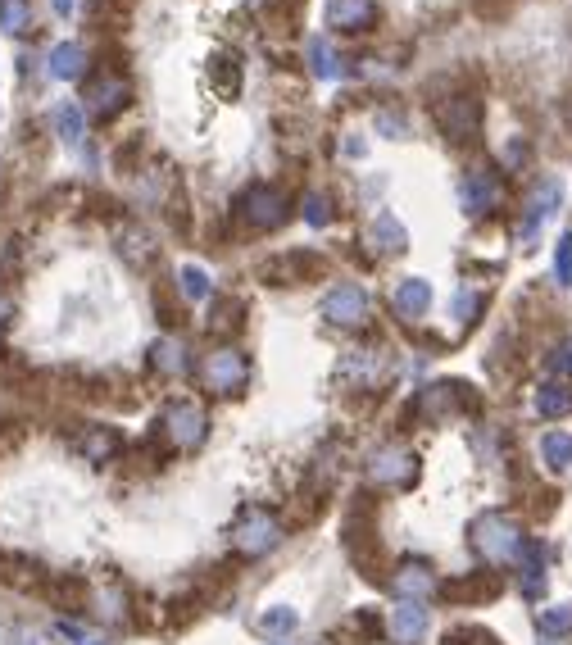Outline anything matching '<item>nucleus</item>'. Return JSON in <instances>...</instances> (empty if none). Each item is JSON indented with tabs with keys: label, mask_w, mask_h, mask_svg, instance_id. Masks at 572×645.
<instances>
[{
	"label": "nucleus",
	"mask_w": 572,
	"mask_h": 645,
	"mask_svg": "<svg viewBox=\"0 0 572 645\" xmlns=\"http://www.w3.org/2000/svg\"><path fill=\"white\" fill-rule=\"evenodd\" d=\"M523 546H527L523 527L513 523L504 509H486L473 523V550L486 564H513V559H523Z\"/></svg>",
	"instance_id": "f257e3e1"
},
{
	"label": "nucleus",
	"mask_w": 572,
	"mask_h": 645,
	"mask_svg": "<svg viewBox=\"0 0 572 645\" xmlns=\"http://www.w3.org/2000/svg\"><path fill=\"white\" fill-rule=\"evenodd\" d=\"M237 214L246 228L255 232H273L286 223V214H291V200H286L282 187H268V182H255L250 191H241L237 200Z\"/></svg>",
	"instance_id": "f03ea898"
},
{
	"label": "nucleus",
	"mask_w": 572,
	"mask_h": 645,
	"mask_svg": "<svg viewBox=\"0 0 572 645\" xmlns=\"http://www.w3.org/2000/svg\"><path fill=\"white\" fill-rule=\"evenodd\" d=\"M200 378H205V387L214 391V396H237L241 387L250 382V359L246 350H214V355H205V364H200Z\"/></svg>",
	"instance_id": "7ed1b4c3"
},
{
	"label": "nucleus",
	"mask_w": 572,
	"mask_h": 645,
	"mask_svg": "<svg viewBox=\"0 0 572 645\" xmlns=\"http://www.w3.org/2000/svg\"><path fill=\"white\" fill-rule=\"evenodd\" d=\"M436 128L445 132V141H473L482 128V100L473 91H454L436 105Z\"/></svg>",
	"instance_id": "20e7f679"
},
{
	"label": "nucleus",
	"mask_w": 572,
	"mask_h": 645,
	"mask_svg": "<svg viewBox=\"0 0 572 645\" xmlns=\"http://www.w3.org/2000/svg\"><path fill=\"white\" fill-rule=\"evenodd\" d=\"M159 432L168 437V446L173 450H196L200 441H205V432H209V418H205V409H200L196 400H173L168 414H164V423H159Z\"/></svg>",
	"instance_id": "39448f33"
},
{
	"label": "nucleus",
	"mask_w": 572,
	"mask_h": 645,
	"mask_svg": "<svg viewBox=\"0 0 572 645\" xmlns=\"http://www.w3.org/2000/svg\"><path fill=\"white\" fill-rule=\"evenodd\" d=\"M232 541H237V550L241 555H268V550L277 546V541H282V518L277 514H268V509H246V514H241V523L232 527Z\"/></svg>",
	"instance_id": "423d86ee"
},
{
	"label": "nucleus",
	"mask_w": 572,
	"mask_h": 645,
	"mask_svg": "<svg viewBox=\"0 0 572 645\" xmlns=\"http://www.w3.org/2000/svg\"><path fill=\"white\" fill-rule=\"evenodd\" d=\"M323 318L332 328H359L368 318V291L359 282H336L323 296Z\"/></svg>",
	"instance_id": "0eeeda50"
},
{
	"label": "nucleus",
	"mask_w": 572,
	"mask_h": 645,
	"mask_svg": "<svg viewBox=\"0 0 572 645\" xmlns=\"http://www.w3.org/2000/svg\"><path fill=\"white\" fill-rule=\"evenodd\" d=\"M368 477L377 487H414L418 482V459L409 455L405 446H382L373 459H368Z\"/></svg>",
	"instance_id": "6e6552de"
},
{
	"label": "nucleus",
	"mask_w": 572,
	"mask_h": 645,
	"mask_svg": "<svg viewBox=\"0 0 572 645\" xmlns=\"http://www.w3.org/2000/svg\"><path fill=\"white\" fill-rule=\"evenodd\" d=\"M82 100H87L91 119H114V114H119L123 105L132 100V87H128V78H123V73H105V78L91 82Z\"/></svg>",
	"instance_id": "1a4fd4ad"
},
{
	"label": "nucleus",
	"mask_w": 572,
	"mask_h": 645,
	"mask_svg": "<svg viewBox=\"0 0 572 645\" xmlns=\"http://www.w3.org/2000/svg\"><path fill=\"white\" fill-rule=\"evenodd\" d=\"M459 200H464V209L468 214H491V209H500V200H504V187H500V178H495L491 169H468L464 173V187H459Z\"/></svg>",
	"instance_id": "9d476101"
},
{
	"label": "nucleus",
	"mask_w": 572,
	"mask_h": 645,
	"mask_svg": "<svg viewBox=\"0 0 572 645\" xmlns=\"http://www.w3.org/2000/svg\"><path fill=\"white\" fill-rule=\"evenodd\" d=\"M341 378H359V387L377 391L391 378V359H386V350H350L341 359Z\"/></svg>",
	"instance_id": "9b49d317"
},
{
	"label": "nucleus",
	"mask_w": 572,
	"mask_h": 645,
	"mask_svg": "<svg viewBox=\"0 0 572 645\" xmlns=\"http://www.w3.org/2000/svg\"><path fill=\"white\" fill-rule=\"evenodd\" d=\"M427 627H432V614L423 609V600H400L391 609V636L395 645H423Z\"/></svg>",
	"instance_id": "f8f14e48"
},
{
	"label": "nucleus",
	"mask_w": 572,
	"mask_h": 645,
	"mask_svg": "<svg viewBox=\"0 0 572 645\" xmlns=\"http://www.w3.org/2000/svg\"><path fill=\"white\" fill-rule=\"evenodd\" d=\"M377 23V0H327V28L368 32Z\"/></svg>",
	"instance_id": "ddd939ff"
},
{
	"label": "nucleus",
	"mask_w": 572,
	"mask_h": 645,
	"mask_svg": "<svg viewBox=\"0 0 572 645\" xmlns=\"http://www.w3.org/2000/svg\"><path fill=\"white\" fill-rule=\"evenodd\" d=\"M563 205V182L559 178H545V182H536V191L527 196V219H523V241H532L536 237V228H541L545 219H550L554 209Z\"/></svg>",
	"instance_id": "4468645a"
},
{
	"label": "nucleus",
	"mask_w": 572,
	"mask_h": 645,
	"mask_svg": "<svg viewBox=\"0 0 572 645\" xmlns=\"http://www.w3.org/2000/svg\"><path fill=\"white\" fill-rule=\"evenodd\" d=\"M391 309L405 323H418V318L432 309V282H423V278H405V282H395V291H391Z\"/></svg>",
	"instance_id": "2eb2a0df"
},
{
	"label": "nucleus",
	"mask_w": 572,
	"mask_h": 645,
	"mask_svg": "<svg viewBox=\"0 0 572 645\" xmlns=\"http://www.w3.org/2000/svg\"><path fill=\"white\" fill-rule=\"evenodd\" d=\"M391 591H395V600H423L436 591V573L427 564H405V568H395Z\"/></svg>",
	"instance_id": "dca6fc26"
},
{
	"label": "nucleus",
	"mask_w": 572,
	"mask_h": 645,
	"mask_svg": "<svg viewBox=\"0 0 572 645\" xmlns=\"http://www.w3.org/2000/svg\"><path fill=\"white\" fill-rule=\"evenodd\" d=\"M46 69H50V78H60V82H78L82 73H87V50H82L78 41H60V46L50 50Z\"/></svg>",
	"instance_id": "f3484780"
},
{
	"label": "nucleus",
	"mask_w": 572,
	"mask_h": 645,
	"mask_svg": "<svg viewBox=\"0 0 572 645\" xmlns=\"http://www.w3.org/2000/svg\"><path fill=\"white\" fill-rule=\"evenodd\" d=\"M119 446H123L119 432H114V427H100V423L82 427V437H78V455L91 459V464H105V459L114 455Z\"/></svg>",
	"instance_id": "a211bd4d"
},
{
	"label": "nucleus",
	"mask_w": 572,
	"mask_h": 645,
	"mask_svg": "<svg viewBox=\"0 0 572 645\" xmlns=\"http://www.w3.org/2000/svg\"><path fill=\"white\" fill-rule=\"evenodd\" d=\"M241 318H246V300L241 296H214V309H209V332L232 337V332H241Z\"/></svg>",
	"instance_id": "6ab92c4d"
},
{
	"label": "nucleus",
	"mask_w": 572,
	"mask_h": 645,
	"mask_svg": "<svg viewBox=\"0 0 572 645\" xmlns=\"http://www.w3.org/2000/svg\"><path fill=\"white\" fill-rule=\"evenodd\" d=\"M373 246L382 250V255H405V250H409L405 223L395 219V214H377V223H373Z\"/></svg>",
	"instance_id": "aec40b11"
},
{
	"label": "nucleus",
	"mask_w": 572,
	"mask_h": 645,
	"mask_svg": "<svg viewBox=\"0 0 572 645\" xmlns=\"http://www.w3.org/2000/svg\"><path fill=\"white\" fill-rule=\"evenodd\" d=\"M500 577H495V573H473V577H464V582H450V586H445V596H450V600H495V596H500Z\"/></svg>",
	"instance_id": "412c9836"
},
{
	"label": "nucleus",
	"mask_w": 572,
	"mask_h": 645,
	"mask_svg": "<svg viewBox=\"0 0 572 645\" xmlns=\"http://www.w3.org/2000/svg\"><path fill=\"white\" fill-rule=\"evenodd\" d=\"M545 591V550L541 541H527L523 546V596L536 600Z\"/></svg>",
	"instance_id": "4be33fe9"
},
{
	"label": "nucleus",
	"mask_w": 572,
	"mask_h": 645,
	"mask_svg": "<svg viewBox=\"0 0 572 645\" xmlns=\"http://www.w3.org/2000/svg\"><path fill=\"white\" fill-rule=\"evenodd\" d=\"M209 78H214L218 96L232 100L241 91V64L232 60V55H214V60H209Z\"/></svg>",
	"instance_id": "5701e85b"
},
{
	"label": "nucleus",
	"mask_w": 572,
	"mask_h": 645,
	"mask_svg": "<svg viewBox=\"0 0 572 645\" xmlns=\"http://www.w3.org/2000/svg\"><path fill=\"white\" fill-rule=\"evenodd\" d=\"M150 368H155V373H182V368H187L182 341H173V337L155 341V346H150Z\"/></svg>",
	"instance_id": "b1692460"
},
{
	"label": "nucleus",
	"mask_w": 572,
	"mask_h": 645,
	"mask_svg": "<svg viewBox=\"0 0 572 645\" xmlns=\"http://www.w3.org/2000/svg\"><path fill=\"white\" fill-rule=\"evenodd\" d=\"M572 409V391L563 387V382H545L541 391H536V414L541 418H563Z\"/></svg>",
	"instance_id": "393cba45"
},
{
	"label": "nucleus",
	"mask_w": 572,
	"mask_h": 645,
	"mask_svg": "<svg viewBox=\"0 0 572 645\" xmlns=\"http://www.w3.org/2000/svg\"><path fill=\"white\" fill-rule=\"evenodd\" d=\"M309 69H314V78H323V82L341 78V60H336V50L327 46L323 37H309Z\"/></svg>",
	"instance_id": "a878e982"
},
{
	"label": "nucleus",
	"mask_w": 572,
	"mask_h": 645,
	"mask_svg": "<svg viewBox=\"0 0 572 645\" xmlns=\"http://www.w3.org/2000/svg\"><path fill=\"white\" fill-rule=\"evenodd\" d=\"M55 128H60V137L69 141V146H82V137H87V110L82 105H60L55 110Z\"/></svg>",
	"instance_id": "bb28decb"
},
{
	"label": "nucleus",
	"mask_w": 572,
	"mask_h": 645,
	"mask_svg": "<svg viewBox=\"0 0 572 645\" xmlns=\"http://www.w3.org/2000/svg\"><path fill=\"white\" fill-rule=\"evenodd\" d=\"M541 459H545V468H554V473L572 468V437L568 432H545L541 437Z\"/></svg>",
	"instance_id": "cd10ccee"
},
{
	"label": "nucleus",
	"mask_w": 572,
	"mask_h": 645,
	"mask_svg": "<svg viewBox=\"0 0 572 645\" xmlns=\"http://www.w3.org/2000/svg\"><path fill=\"white\" fill-rule=\"evenodd\" d=\"M119 246H123V255H128L132 264H150V259H155V237H150L146 228H128L119 237Z\"/></svg>",
	"instance_id": "c85d7f7f"
},
{
	"label": "nucleus",
	"mask_w": 572,
	"mask_h": 645,
	"mask_svg": "<svg viewBox=\"0 0 572 645\" xmlns=\"http://www.w3.org/2000/svg\"><path fill=\"white\" fill-rule=\"evenodd\" d=\"M0 28L10 32V37L28 32L32 28V5L28 0H0Z\"/></svg>",
	"instance_id": "c756f323"
},
{
	"label": "nucleus",
	"mask_w": 572,
	"mask_h": 645,
	"mask_svg": "<svg viewBox=\"0 0 572 645\" xmlns=\"http://www.w3.org/2000/svg\"><path fill=\"white\" fill-rule=\"evenodd\" d=\"M296 627H300V614H296V609H286V605L268 609V614L259 618V632H264V636H291Z\"/></svg>",
	"instance_id": "7c9ffc66"
},
{
	"label": "nucleus",
	"mask_w": 572,
	"mask_h": 645,
	"mask_svg": "<svg viewBox=\"0 0 572 645\" xmlns=\"http://www.w3.org/2000/svg\"><path fill=\"white\" fill-rule=\"evenodd\" d=\"M178 282H182V296H187V300H209V291H214V287H209V273L200 264H182L178 268Z\"/></svg>",
	"instance_id": "2f4dec72"
},
{
	"label": "nucleus",
	"mask_w": 572,
	"mask_h": 645,
	"mask_svg": "<svg viewBox=\"0 0 572 645\" xmlns=\"http://www.w3.org/2000/svg\"><path fill=\"white\" fill-rule=\"evenodd\" d=\"M536 627H541V636H568V632H572V605L541 609V618H536Z\"/></svg>",
	"instance_id": "473e14b6"
},
{
	"label": "nucleus",
	"mask_w": 572,
	"mask_h": 645,
	"mask_svg": "<svg viewBox=\"0 0 572 645\" xmlns=\"http://www.w3.org/2000/svg\"><path fill=\"white\" fill-rule=\"evenodd\" d=\"M482 305H486V296L482 291H459V296H454V318H459V323H464V328H473L477 323V314H482Z\"/></svg>",
	"instance_id": "72a5a7b5"
},
{
	"label": "nucleus",
	"mask_w": 572,
	"mask_h": 645,
	"mask_svg": "<svg viewBox=\"0 0 572 645\" xmlns=\"http://www.w3.org/2000/svg\"><path fill=\"white\" fill-rule=\"evenodd\" d=\"M305 223L309 228H327V223H332V200H327L323 191H309L305 196Z\"/></svg>",
	"instance_id": "f704fd0d"
},
{
	"label": "nucleus",
	"mask_w": 572,
	"mask_h": 645,
	"mask_svg": "<svg viewBox=\"0 0 572 645\" xmlns=\"http://www.w3.org/2000/svg\"><path fill=\"white\" fill-rule=\"evenodd\" d=\"M554 278L568 287L572 282V237H559V250H554Z\"/></svg>",
	"instance_id": "c9c22d12"
},
{
	"label": "nucleus",
	"mask_w": 572,
	"mask_h": 645,
	"mask_svg": "<svg viewBox=\"0 0 572 645\" xmlns=\"http://www.w3.org/2000/svg\"><path fill=\"white\" fill-rule=\"evenodd\" d=\"M377 128H382L386 137H405L409 119H405V114H395V110H382V114H377Z\"/></svg>",
	"instance_id": "e433bc0d"
},
{
	"label": "nucleus",
	"mask_w": 572,
	"mask_h": 645,
	"mask_svg": "<svg viewBox=\"0 0 572 645\" xmlns=\"http://www.w3.org/2000/svg\"><path fill=\"white\" fill-rule=\"evenodd\" d=\"M10 314H14V300H10V296H0V328L10 323Z\"/></svg>",
	"instance_id": "4c0bfd02"
},
{
	"label": "nucleus",
	"mask_w": 572,
	"mask_h": 645,
	"mask_svg": "<svg viewBox=\"0 0 572 645\" xmlns=\"http://www.w3.org/2000/svg\"><path fill=\"white\" fill-rule=\"evenodd\" d=\"M50 5H55V14H60V19H69V14H73V0H50Z\"/></svg>",
	"instance_id": "58836bf2"
},
{
	"label": "nucleus",
	"mask_w": 572,
	"mask_h": 645,
	"mask_svg": "<svg viewBox=\"0 0 572 645\" xmlns=\"http://www.w3.org/2000/svg\"><path fill=\"white\" fill-rule=\"evenodd\" d=\"M10 645H37V636H32V632H14Z\"/></svg>",
	"instance_id": "ea45409f"
},
{
	"label": "nucleus",
	"mask_w": 572,
	"mask_h": 645,
	"mask_svg": "<svg viewBox=\"0 0 572 645\" xmlns=\"http://www.w3.org/2000/svg\"><path fill=\"white\" fill-rule=\"evenodd\" d=\"M563 355H568V359H554V364H563V368H572V350H563Z\"/></svg>",
	"instance_id": "a19ab883"
},
{
	"label": "nucleus",
	"mask_w": 572,
	"mask_h": 645,
	"mask_svg": "<svg viewBox=\"0 0 572 645\" xmlns=\"http://www.w3.org/2000/svg\"><path fill=\"white\" fill-rule=\"evenodd\" d=\"M78 645H100V641H78Z\"/></svg>",
	"instance_id": "79ce46f5"
},
{
	"label": "nucleus",
	"mask_w": 572,
	"mask_h": 645,
	"mask_svg": "<svg viewBox=\"0 0 572 645\" xmlns=\"http://www.w3.org/2000/svg\"><path fill=\"white\" fill-rule=\"evenodd\" d=\"M318 645H332V641H318Z\"/></svg>",
	"instance_id": "37998d69"
},
{
	"label": "nucleus",
	"mask_w": 572,
	"mask_h": 645,
	"mask_svg": "<svg viewBox=\"0 0 572 645\" xmlns=\"http://www.w3.org/2000/svg\"><path fill=\"white\" fill-rule=\"evenodd\" d=\"M541 645H554V641H541Z\"/></svg>",
	"instance_id": "c03bdc74"
}]
</instances>
